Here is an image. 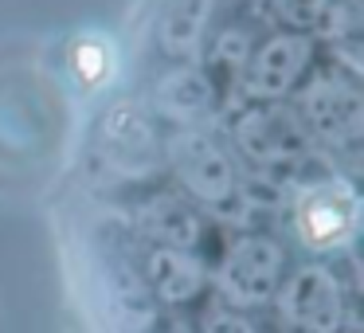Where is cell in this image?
<instances>
[{
  "label": "cell",
  "mask_w": 364,
  "mask_h": 333,
  "mask_svg": "<svg viewBox=\"0 0 364 333\" xmlns=\"http://www.w3.org/2000/svg\"><path fill=\"white\" fill-rule=\"evenodd\" d=\"M309 56H314V43H309L306 32L274 36L251 56V63L243 71V90L259 102H274V98L290 95L298 87L301 71L309 67Z\"/></svg>",
  "instance_id": "obj_3"
},
{
  "label": "cell",
  "mask_w": 364,
  "mask_h": 333,
  "mask_svg": "<svg viewBox=\"0 0 364 333\" xmlns=\"http://www.w3.org/2000/svg\"><path fill=\"white\" fill-rule=\"evenodd\" d=\"M212 4L215 0H168L157 24V40L173 59H192L200 51L208 20H212Z\"/></svg>",
  "instance_id": "obj_9"
},
{
  "label": "cell",
  "mask_w": 364,
  "mask_h": 333,
  "mask_svg": "<svg viewBox=\"0 0 364 333\" xmlns=\"http://www.w3.org/2000/svg\"><path fill=\"white\" fill-rule=\"evenodd\" d=\"M235 142L259 165H286V161H294L301 153L306 130H301L298 114H290L286 106L262 102V106H251L235 122Z\"/></svg>",
  "instance_id": "obj_5"
},
{
  "label": "cell",
  "mask_w": 364,
  "mask_h": 333,
  "mask_svg": "<svg viewBox=\"0 0 364 333\" xmlns=\"http://www.w3.org/2000/svg\"><path fill=\"white\" fill-rule=\"evenodd\" d=\"M274 9H278V16H282L290 28L306 32V28H314L317 20L325 16L329 0H274Z\"/></svg>",
  "instance_id": "obj_14"
},
{
  "label": "cell",
  "mask_w": 364,
  "mask_h": 333,
  "mask_svg": "<svg viewBox=\"0 0 364 333\" xmlns=\"http://www.w3.org/2000/svg\"><path fill=\"white\" fill-rule=\"evenodd\" d=\"M204 333H255V325L247 322L239 310L220 306V310H212V314L204 317Z\"/></svg>",
  "instance_id": "obj_15"
},
{
  "label": "cell",
  "mask_w": 364,
  "mask_h": 333,
  "mask_svg": "<svg viewBox=\"0 0 364 333\" xmlns=\"http://www.w3.org/2000/svg\"><path fill=\"white\" fill-rule=\"evenodd\" d=\"M356 228V196L348 184L325 181L301 196L298 204V231L309 247H337Z\"/></svg>",
  "instance_id": "obj_7"
},
{
  "label": "cell",
  "mask_w": 364,
  "mask_h": 333,
  "mask_svg": "<svg viewBox=\"0 0 364 333\" xmlns=\"http://www.w3.org/2000/svg\"><path fill=\"white\" fill-rule=\"evenodd\" d=\"M110 67H114V51L102 36H82L71 48V71L82 87H98L110 75Z\"/></svg>",
  "instance_id": "obj_13"
},
{
  "label": "cell",
  "mask_w": 364,
  "mask_h": 333,
  "mask_svg": "<svg viewBox=\"0 0 364 333\" xmlns=\"http://www.w3.org/2000/svg\"><path fill=\"white\" fill-rule=\"evenodd\" d=\"M176 173H181L184 189L204 204H223L235 196V165L200 130H188L176 142Z\"/></svg>",
  "instance_id": "obj_6"
},
{
  "label": "cell",
  "mask_w": 364,
  "mask_h": 333,
  "mask_svg": "<svg viewBox=\"0 0 364 333\" xmlns=\"http://www.w3.org/2000/svg\"><path fill=\"white\" fill-rule=\"evenodd\" d=\"M102 149L122 173H149L157 161V134L137 102H118L102 118Z\"/></svg>",
  "instance_id": "obj_8"
},
{
  "label": "cell",
  "mask_w": 364,
  "mask_h": 333,
  "mask_svg": "<svg viewBox=\"0 0 364 333\" xmlns=\"http://www.w3.org/2000/svg\"><path fill=\"white\" fill-rule=\"evenodd\" d=\"M141 223H145V231H149L161 247H176V251H188V247L200 239L196 212H192L188 204H181V200H168V196L165 200H153V204L145 208Z\"/></svg>",
  "instance_id": "obj_12"
},
{
  "label": "cell",
  "mask_w": 364,
  "mask_h": 333,
  "mask_svg": "<svg viewBox=\"0 0 364 333\" xmlns=\"http://www.w3.org/2000/svg\"><path fill=\"white\" fill-rule=\"evenodd\" d=\"M157 106L168 114L173 122H200L212 106V83L204 79L192 67H181V71H168L165 79L157 83Z\"/></svg>",
  "instance_id": "obj_10"
},
{
  "label": "cell",
  "mask_w": 364,
  "mask_h": 333,
  "mask_svg": "<svg viewBox=\"0 0 364 333\" xmlns=\"http://www.w3.org/2000/svg\"><path fill=\"white\" fill-rule=\"evenodd\" d=\"M282 247L267 236H247L239 239L235 247L228 251L220 270V286L231 302L239 306H251V302H262L274 294L278 278H282Z\"/></svg>",
  "instance_id": "obj_2"
},
{
  "label": "cell",
  "mask_w": 364,
  "mask_h": 333,
  "mask_svg": "<svg viewBox=\"0 0 364 333\" xmlns=\"http://www.w3.org/2000/svg\"><path fill=\"white\" fill-rule=\"evenodd\" d=\"M282 310L298 329L306 333H337L345 322V294L333 270L301 267L282 286Z\"/></svg>",
  "instance_id": "obj_4"
},
{
  "label": "cell",
  "mask_w": 364,
  "mask_h": 333,
  "mask_svg": "<svg viewBox=\"0 0 364 333\" xmlns=\"http://www.w3.org/2000/svg\"><path fill=\"white\" fill-rule=\"evenodd\" d=\"M149 286L161 294L165 302H188L192 294L204 286V270L188 251L176 247H157L149 255Z\"/></svg>",
  "instance_id": "obj_11"
},
{
  "label": "cell",
  "mask_w": 364,
  "mask_h": 333,
  "mask_svg": "<svg viewBox=\"0 0 364 333\" xmlns=\"http://www.w3.org/2000/svg\"><path fill=\"white\" fill-rule=\"evenodd\" d=\"M301 130L329 145H348L364 130V98L353 79L345 75H321L306 87L298 106Z\"/></svg>",
  "instance_id": "obj_1"
}]
</instances>
